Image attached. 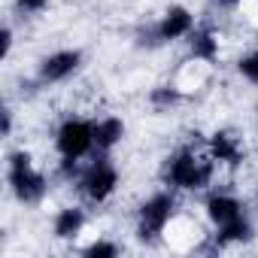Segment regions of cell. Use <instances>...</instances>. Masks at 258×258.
Returning a JSON list of instances; mask_svg holds the SVG:
<instances>
[{
	"instance_id": "obj_1",
	"label": "cell",
	"mask_w": 258,
	"mask_h": 258,
	"mask_svg": "<svg viewBox=\"0 0 258 258\" xmlns=\"http://www.w3.org/2000/svg\"><path fill=\"white\" fill-rule=\"evenodd\" d=\"M7 182L10 191L19 204H37L40 198H46L49 191V176L34 164V155L28 149H16L10 152L7 161Z\"/></svg>"
},
{
	"instance_id": "obj_2",
	"label": "cell",
	"mask_w": 258,
	"mask_h": 258,
	"mask_svg": "<svg viewBox=\"0 0 258 258\" xmlns=\"http://www.w3.org/2000/svg\"><path fill=\"white\" fill-rule=\"evenodd\" d=\"M76 188H79V195H82L85 201H91V204H106V201L118 191V167H115L106 155H100V158H94V161H88V164L82 167V173H79V179H76Z\"/></svg>"
},
{
	"instance_id": "obj_3",
	"label": "cell",
	"mask_w": 258,
	"mask_h": 258,
	"mask_svg": "<svg viewBox=\"0 0 258 258\" xmlns=\"http://www.w3.org/2000/svg\"><path fill=\"white\" fill-rule=\"evenodd\" d=\"M55 152L61 158H76V161L91 155L94 152V118H79V115L64 118L55 131Z\"/></svg>"
},
{
	"instance_id": "obj_4",
	"label": "cell",
	"mask_w": 258,
	"mask_h": 258,
	"mask_svg": "<svg viewBox=\"0 0 258 258\" xmlns=\"http://www.w3.org/2000/svg\"><path fill=\"white\" fill-rule=\"evenodd\" d=\"M173 216H176V195L173 191H155L137 210V234L143 240L161 237L167 231V225L173 222Z\"/></svg>"
},
{
	"instance_id": "obj_5",
	"label": "cell",
	"mask_w": 258,
	"mask_h": 258,
	"mask_svg": "<svg viewBox=\"0 0 258 258\" xmlns=\"http://www.w3.org/2000/svg\"><path fill=\"white\" fill-rule=\"evenodd\" d=\"M198 28L195 22V13L182 4H173L164 16H158L155 28H152V37L158 43H176V40H188V34Z\"/></svg>"
},
{
	"instance_id": "obj_6",
	"label": "cell",
	"mask_w": 258,
	"mask_h": 258,
	"mask_svg": "<svg viewBox=\"0 0 258 258\" xmlns=\"http://www.w3.org/2000/svg\"><path fill=\"white\" fill-rule=\"evenodd\" d=\"M82 64V52L79 49H58V52H49L40 64H37V79L43 85H58V82H67Z\"/></svg>"
},
{
	"instance_id": "obj_7",
	"label": "cell",
	"mask_w": 258,
	"mask_h": 258,
	"mask_svg": "<svg viewBox=\"0 0 258 258\" xmlns=\"http://www.w3.org/2000/svg\"><path fill=\"white\" fill-rule=\"evenodd\" d=\"M243 213H246L243 201H240L237 195H231V191H213V195L207 198V204H204V216H207V222H210L213 228H222V225L240 219Z\"/></svg>"
},
{
	"instance_id": "obj_8",
	"label": "cell",
	"mask_w": 258,
	"mask_h": 258,
	"mask_svg": "<svg viewBox=\"0 0 258 258\" xmlns=\"http://www.w3.org/2000/svg\"><path fill=\"white\" fill-rule=\"evenodd\" d=\"M85 222H88L85 210L79 204H67V207L55 210V216H52V234L58 240H76L85 231Z\"/></svg>"
},
{
	"instance_id": "obj_9",
	"label": "cell",
	"mask_w": 258,
	"mask_h": 258,
	"mask_svg": "<svg viewBox=\"0 0 258 258\" xmlns=\"http://www.w3.org/2000/svg\"><path fill=\"white\" fill-rule=\"evenodd\" d=\"M124 140V118L121 115H100L94 118V149L100 155H109Z\"/></svg>"
},
{
	"instance_id": "obj_10",
	"label": "cell",
	"mask_w": 258,
	"mask_h": 258,
	"mask_svg": "<svg viewBox=\"0 0 258 258\" xmlns=\"http://www.w3.org/2000/svg\"><path fill=\"white\" fill-rule=\"evenodd\" d=\"M237 73H240V79H246L249 85H258V49L246 52V55L237 61Z\"/></svg>"
},
{
	"instance_id": "obj_11",
	"label": "cell",
	"mask_w": 258,
	"mask_h": 258,
	"mask_svg": "<svg viewBox=\"0 0 258 258\" xmlns=\"http://www.w3.org/2000/svg\"><path fill=\"white\" fill-rule=\"evenodd\" d=\"M88 258H112V255H118V243H109V240H94V243H88L85 249H82Z\"/></svg>"
},
{
	"instance_id": "obj_12",
	"label": "cell",
	"mask_w": 258,
	"mask_h": 258,
	"mask_svg": "<svg viewBox=\"0 0 258 258\" xmlns=\"http://www.w3.org/2000/svg\"><path fill=\"white\" fill-rule=\"evenodd\" d=\"M16 7H19L22 13H31V16H37V13H43V10L49 7V0H16Z\"/></svg>"
},
{
	"instance_id": "obj_13",
	"label": "cell",
	"mask_w": 258,
	"mask_h": 258,
	"mask_svg": "<svg viewBox=\"0 0 258 258\" xmlns=\"http://www.w3.org/2000/svg\"><path fill=\"white\" fill-rule=\"evenodd\" d=\"M219 4H225V7H240L243 0H219Z\"/></svg>"
},
{
	"instance_id": "obj_14",
	"label": "cell",
	"mask_w": 258,
	"mask_h": 258,
	"mask_svg": "<svg viewBox=\"0 0 258 258\" xmlns=\"http://www.w3.org/2000/svg\"><path fill=\"white\" fill-rule=\"evenodd\" d=\"M255 112H258V106H255Z\"/></svg>"
}]
</instances>
